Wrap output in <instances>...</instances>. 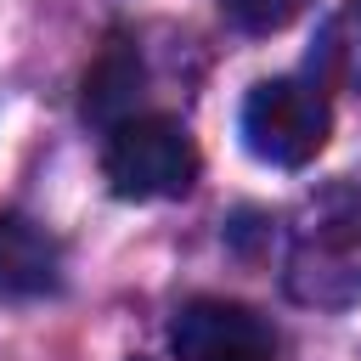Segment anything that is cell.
<instances>
[{"label":"cell","instance_id":"obj_1","mask_svg":"<svg viewBox=\"0 0 361 361\" xmlns=\"http://www.w3.org/2000/svg\"><path fill=\"white\" fill-rule=\"evenodd\" d=\"M282 282L299 305L316 310L361 305V186L338 180L293 209Z\"/></svg>","mask_w":361,"mask_h":361},{"label":"cell","instance_id":"obj_2","mask_svg":"<svg viewBox=\"0 0 361 361\" xmlns=\"http://www.w3.org/2000/svg\"><path fill=\"white\" fill-rule=\"evenodd\" d=\"M102 175L130 203L180 197L197 180V147H192V135H186L180 118H169V113H135L118 130H107Z\"/></svg>","mask_w":361,"mask_h":361},{"label":"cell","instance_id":"obj_3","mask_svg":"<svg viewBox=\"0 0 361 361\" xmlns=\"http://www.w3.org/2000/svg\"><path fill=\"white\" fill-rule=\"evenodd\" d=\"M327 96L310 79H259L243 102V141L259 164L276 169H305L327 147Z\"/></svg>","mask_w":361,"mask_h":361},{"label":"cell","instance_id":"obj_4","mask_svg":"<svg viewBox=\"0 0 361 361\" xmlns=\"http://www.w3.org/2000/svg\"><path fill=\"white\" fill-rule=\"evenodd\" d=\"M169 350L180 361H276V333L237 299H192L169 327Z\"/></svg>","mask_w":361,"mask_h":361},{"label":"cell","instance_id":"obj_5","mask_svg":"<svg viewBox=\"0 0 361 361\" xmlns=\"http://www.w3.org/2000/svg\"><path fill=\"white\" fill-rule=\"evenodd\" d=\"M141 85H147L141 51H135L124 34H113V39L96 51V62L85 68L79 113H85L90 124H102V130H118L124 118H135V107H141Z\"/></svg>","mask_w":361,"mask_h":361},{"label":"cell","instance_id":"obj_6","mask_svg":"<svg viewBox=\"0 0 361 361\" xmlns=\"http://www.w3.org/2000/svg\"><path fill=\"white\" fill-rule=\"evenodd\" d=\"M56 288V243L28 220L0 209V299H39Z\"/></svg>","mask_w":361,"mask_h":361},{"label":"cell","instance_id":"obj_7","mask_svg":"<svg viewBox=\"0 0 361 361\" xmlns=\"http://www.w3.org/2000/svg\"><path fill=\"white\" fill-rule=\"evenodd\" d=\"M310 68L327 85L361 90V0H344L338 11H327V23L316 28V45H310Z\"/></svg>","mask_w":361,"mask_h":361},{"label":"cell","instance_id":"obj_8","mask_svg":"<svg viewBox=\"0 0 361 361\" xmlns=\"http://www.w3.org/2000/svg\"><path fill=\"white\" fill-rule=\"evenodd\" d=\"M220 11H226L237 28H248V34H271V28L293 23V17L305 11V0H220Z\"/></svg>","mask_w":361,"mask_h":361}]
</instances>
